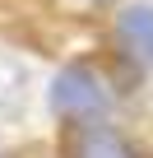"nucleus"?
<instances>
[{
    "instance_id": "1",
    "label": "nucleus",
    "mask_w": 153,
    "mask_h": 158,
    "mask_svg": "<svg viewBox=\"0 0 153 158\" xmlns=\"http://www.w3.org/2000/svg\"><path fill=\"white\" fill-rule=\"evenodd\" d=\"M51 112L60 121H70L74 130L79 126H98L111 112V89H107V79L88 60H70L56 74V84H51Z\"/></svg>"
},
{
    "instance_id": "2",
    "label": "nucleus",
    "mask_w": 153,
    "mask_h": 158,
    "mask_svg": "<svg viewBox=\"0 0 153 158\" xmlns=\"http://www.w3.org/2000/svg\"><path fill=\"white\" fill-rule=\"evenodd\" d=\"M116 47L139 70H153V5L148 0L121 5V14H116Z\"/></svg>"
},
{
    "instance_id": "3",
    "label": "nucleus",
    "mask_w": 153,
    "mask_h": 158,
    "mask_svg": "<svg viewBox=\"0 0 153 158\" xmlns=\"http://www.w3.org/2000/svg\"><path fill=\"white\" fill-rule=\"evenodd\" d=\"M70 158H139V153H135V144H130L116 126L98 121V126H79V130H74Z\"/></svg>"
},
{
    "instance_id": "4",
    "label": "nucleus",
    "mask_w": 153,
    "mask_h": 158,
    "mask_svg": "<svg viewBox=\"0 0 153 158\" xmlns=\"http://www.w3.org/2000/svg\"><path fill=\"white\" fill-rule=\"evenodd\" d=\"M84 5H107V0H84Z\"/></svg>"
}]
</instances>
